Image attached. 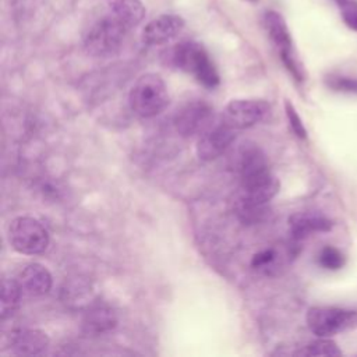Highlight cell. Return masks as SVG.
Listing matches in <instances>:
<instances>
[{
	"instance_id": "cell-16",
	"label": "cell",
	"mask_w": 357,
	"mask_h": 357,
	"mask_svg": "<svg viewBox=\"0 0 357 357\" xmlns=\"http://www.w3.org/2000/svg\"><path fill=\"white\" fill-rule=\"evenodd\" d=\"M117 325V317L114 311L106 304L92 305L84 315L82 328L88 335L99 336L114 329Z\"/></svg>"
},
{
	"instance_id": "cell-13",
	"label": "cell",
	"mask_w": 357,
	"mask_h": 357,
	"mask_svg": "<svg viewBox=\"0 0 357 357\" xmlns=\"http://www.w3.org/2000/svg\"><path fill=\"white\" fill-rule=\"evenodd\" d=\"M333 222L318 212H296L289 218L290 233L294 240H303L317 231H329Z\"/></svg>"
},
{
	"instance_id": "cell-21",
	"label": "cell",
	"mask_w": 357,
	"mask_h": 357,
	"mask_svg": "<svg viewBox=\"0 0 357 357\" xmlns=\"http://www.w3.org/2000/svg\"><path fill=\"white\" fill-rule=\"evenodd\" d=\"M337 6L343 22L353 31H357V0H333Z\"/></svg>"
},
{
	"instance_id": "cell-2",
	"label": "cell",
	"mask_w": 357,
	"mask_h": 357,
	"mask_svg": "<svg viewBox=\"0 0 357 357\" xmlns=\"http://www.w3.org/2000/svg\"><path fill=\"white\" fill-rule=\"evenodd\" d=\"M165 61L191 74L201 85L213 89L219 85V73L206 49L194 40H184L165 52Z\"/></svg>"
},
{
	"instance_id": "cell-8",
	"label": "cell",
	"mask_w": 357,
	"mask_h": 357,
	"mask_svg": "<svg viewBox=\"0 0 357 357\" xmlns=\"http://www.w3.org/2000/svg\"><path fill=\"white\" fill-rule=\"evenodd\" d=\"M213 123V109L205 100H191L183 105L174 116V127L183 137L201 135Z\"/></svg>"
},
{
	"instance_id": "cell-18",
	"label": "cell",
	"mask_w": 357,
	"mask_h": 357,
	"mask_svg": "<svg viewBox=\"0 0 357 357\" xmlns=\"http://www.w3.org/2000/svg\"><path fill=\"white\" fill-rule=\"evenodd\" d=\"M284 259L286 258L282 257V254L278 248L269 247V248H265V250L257 252L252 257L251 268L261 273L271 275V273H275L279 269V266H282L284 264Z\"/></svg>"
},
{
	"instance_id": "cell-3",
	"label": "cell",
	"mask_w": 357,
	"mask_h": 357,
	"mask_svg": "<svg viewBox=\"0 0 357 357\" xmlns=\"http://www.w3.org/2000/svg\"><path fill=\"white\" fill-rule=\"evenodd\" d=\"M128 105L132 113L142 119L162 113L169 105V92L162 77L155 73L142 74L130 89Z\"/></svg>"
},
{
	"instance_id": "cell-14",
	"label": "cell",
	"mask_w": 357,
	"mask_h": 357,
	"mask_svg": "<svg viewBox=\"0 0 357 357\" xmlns=\"http://www.w3.org/2000/svg\"><path fill=\"white\" fill-rule=\"evenodd\" d=\"M49 346V337L39 329H17L10 336V347L18 356H36Z\"/></svg>"
},
{
	"instance_id": "cell-4",
	"label": "cell",
	"mask_w": 357,
	"mask_h": 357,
	"mask_svg": "<svg viewBox=\"0 0 357 357\" xmlns=\"http://www.w3.org/2000/svg\"><path fill=\"white\" fill-rule=\"evenodd\" d=\"M128 29L107 13L98 20L84 38V49L92 57L114 54L123 45Z\"/></svg>"
},
{
	"instance_id": "cell-19",
	"label": "cell",
	"mask_w": 357,
	"mask_h": 357,
	"mask_svg": "<svg viewBox=\"0 0 357 357\" xmlns=\"http://www.w3.org/2000/svg\"><path fill=\"white\" fill-rule=\"evenodd\" d=\"M297 356H318V357H333L340 356L342 350L337 347V344L328 339V337H318L317 340L311 342L310 344L304 346L300 351L296 353Z\"/></svg>"
},
{
	"instance_id": "cell-23",
	"label": "cell",
	"mask_w": 357,
	"mask_h": 357,
	"mask_svg": "<svg viewBox=\"0 0 357 357\" xmlns=\"http://www.w3.org/2000/svg\"><path fill=\"white\" fill-rule=\"evenodd\" d=\"M284 110H286V116H287V120H289V124L293 130V132L298 137V138H307V130L303 124V120L300 119L297 110L294 109V106L291 105L290 100H286L284 102Z\"/></svg>"
},
{
	"instance_id": "cell-5",
	"label": "cell",
	"mask_w": 357,
	"mask_h": 357,
	"mask_svg": "<svg viewBox=\"0 0 357 357\" xmlns=\"http://www.w3.org/2000/svg\"><path fill=\"white\" fill-rule=\"evenodd\" d=\"M8 241L20 254L38 255L46 251L49 233L38 219L17 216L8 225Z\"/></svg>"
},
{
	"instance_id": "cell-9",
	"label": "cell",
	"mask_w": 357,
	"mask_h": 357,
	"mask_svg": "<svg viewBox=\"0 0 357 357\" xmlns=\"http://www.w3.org/2000/svg\"><path fill=\"white\" fill-rule=\"evenodd\" d=\"M269 113V105L262 99H233L223 110V121L234 130L255 126Z\"/></svg>"
},
{
	"instance_id": "cell-10",
	"label": "cell",
	"mask_w": 357,
	"mask_h": 357,
	"mask_svg": "<svg viewBox=\"0 0 357 357\" xmlns=\"http://www.w3.org/2000/svg\"><path fill=\"white\" fill-rule=\"evenodd\" d=\"M234 131L236 130L223 120L220 123H212L197 141L198 158L204 162L219 158L234 141Z\"/></svg>"
},
{
	"instance_id": "cell-11",
	"label": "cell",
	"mask_w": 357,
	"mask_h": 357,
	"mask_svg": "<svg viewBox=\"0 0 357 357\" xmlns=\"http://www.w3.org/2000/svg\"><path fill=\"white\" fill-rule=\"evenodd\" d=\"M184 20L177 14H162L149 21L142 29V42L148 46L166 45L184 28Z\"/></svg>"
},
{
	"instance_id": "cell-20",
	"label": "cell",
	"mask_w": 357,
	"mask_h": 357,
	"mask_svg": "<svg viewBox=\"0 0 357 357\" xmlns=\"http://www.w3.org/2000/svg\"><path fill=\"white\" fill-rule=\"evenodd\" d=\"M318 262L325 269L337 271V269L343 268V265L346 264V258L337 248L326 245L321 250V252L318 255Z\"/></svg>"
},
{
	"instance_id": "cell-6",
	"label": "cell",
	"mask_w": 357,
	"mask_h": 357,
	"mask_svg": "<svg viewBox=\"0 0 357 357\" xmlns=\"http://www.w3.org/2000/svg\"><path fill=\"white\" fill-rule=\"evenodd\" d=\"M262 22H264V28H265L271 42L278 49L280 59H282L284 67L287 68V71L294 77V79L303 81L304 71H303V67L294 53L291 35H290L289 26H287L284 18L282 17V14H279L278 11H273V10L265 11V14L262 17Z\"/></svg>"
},
{
	"instance_id": "cell-24",
	"label": "cell",
	"mask_w": 357,
	"mask_h": 357,
	"mask_svg": "<svg viewBox=\"0 0 357 357\" xmlns=\"http://www.w3.org/2000/svg\"><path fill=\"white\" fill-rule=\"evenodd\" d=\"M248 1H251V3H257L258 0H248Z\"/></svg>"
},
{
	"instance_id": "cell-22",
	"label": "cell",
	"mask_w": 357,
	"mask_h": 357,
	"mask_svg": "<svg viewBox=\"0 0 357 357\" xmlns=\"http://www.w3.org/2000/svg\"><path fill=\"white\" fill-rule=\"evenodd\" d=\"M326 85L333 91L357 93V78L342 77V75H331L326 78Z\"/></svg>"
},
{
	"instance_id": "cell-17",
	"label": "cell",
	"mask_w": 357,
	"mask_h": 357,
	"mask_svg": "<svg viewBox=\"0 0 357 357\" xmlns=\"http://www.w3.org/2000/svg\"><path fill=\"white\" fill-rule=\"evenodd\" d=\"M22 289L17 279H3L1 283V300H0V315L1 319L11 317L20 307Z\"/></svg>"
},
{
	"instance_id": "cell-15",
	"label": "cell",
	"mask_w": 357,
	"mask_h": 357,
	"mask_svg": "<svg viewBox=\"0 0 357 357\" xmlns=\"http://www.w3.org/2000/svg\"><path fill=\"white\" fill-rule=\"evenodd\" d=\"M145 13V6L141 0H107V14L128 31L142 22Z\"/></svg>"
},
{
	"instance_id": "cell-1",
	"label": "cell",
	"mask_w": 357,
	"mask_h": 357,
	"mask_svg": "<svg viewBox=\"0 0 357 357\" xmlns=\"http://www.w3.org/2000/svg\"><path fill=\"white\" fill-rule=\"evenodd\" d=\"M237 170L240 174V192L234 209L243 223L261 222L268 202L278 194L280 183L269 170L262 149L254 144L243 145L238 151Z\"/></svg>"
},
{
	"instance_id": "cell-7",
	"label": "cell",
	"mask_w": 357,
	"mask_h": 357,
	"mask_svg": "<svg viewBox=\"0 0 357 357\" xmlns=\"http://www.w3.org/2000/svg\"><path fill=\"white\" fill-rule=\"evenodd\" d=\"M308 329L318 337H329L357 328V311L337 307H311L305 315Z\"/></svg>"
},
{
	"instance_id": "cell-12",
	"label": "cell",
	"mask_w": 357,
	"mask_h": 357,
	"mask_svg": "<svg viewBox=\"0 0 357 357\" xmlns=\"http://www.w3.org/2000/svg\"><path fill=\"white\" fill-rule=\"evenodd\" d=\"M17 280L22 289V293L31 297H39L49 293L53 284V278L49 269L38 262L24 266Z\"/></svg>"
}]
</instances>
